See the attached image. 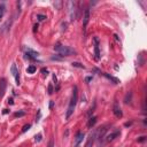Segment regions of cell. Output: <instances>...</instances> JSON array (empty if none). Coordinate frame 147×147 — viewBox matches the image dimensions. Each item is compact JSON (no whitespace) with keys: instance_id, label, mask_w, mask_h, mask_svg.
Instances as JSON below:
<instances>
[{"instance_id":"cell-1","label":"cell","mask_w":147,"mask_h":147,"mask_svg":"<svg viewBox=\"0 0 147 147\" xmlns=\"http://www.w3.org/2000/svg\"><path fill=\"white\" fill-rule=\"evenodd\" d=\"M77 100H78V89H77V86H74L71 99H70V102H69V106H68V109H67V113H66V119L67 120H69L70 116L73 115V113L75 110V107H76V103H77Z\"/></svg>"},{"instance_id":"cell-2","label":"cell","mask_w":147,"mask_h":147,"mask_svg":"<svg viewBox=\"0 0 147 147\" xmlns=\"http://www.w3.org/2000/svg\"><path fill=\"white\" fill-rule=\"evenodd\" d=\"M54 49H55V52H57L62 56H69V55H73V54L76 53L73 48H70L68 46H65V45H61V44H56L54 46Z\"/></svg>"},{"instance_id":"cell-3","label":"cell","mask_w":147,"mask_h":147,"mask_svg":"<svg viewBox=\"0 0 147 147\" xmlns=\"http://www.w3.org/2000/svg\"><path fill=\"white\" fill-rule=\"evenodd\" d=\"M96 137H97V131H93V132L89 136V138H87V141H86V144H85L84 147H92L93 144H94Z\"/></svg>"},{"instance_id":"cell-4","label":"cell","mask_w":147,"mask_h":147,"mask_svg":"<svg viewBox=\"0 0 147 147\" xmlns=\"http://www.w3.org/2000/svg\"><path fill=\"white\" fill-rule=\"evenodd\" d=\"M6 87H7V80L5 78H1L0 79V98L4 97L6 92Z\"/></svg>"},{"instance_id":"cell-5","label":"cell","mask_w":147,"mask_h":147,"mask_svg":"<svg viewBox=\"0 0 147 147\" xmlns=\"http://www.w3.org/2000/svg\"><path fill=\"white\" fill-rule=\"evenodd\" d=\"M89 20H90V9L86 8L85 12H84V17H83V28H84V30L86 29V25H87V23H89Z\"/></svg>"},{"instance_id":"cell-6","label":"cell","mask_w":147,"mask_h":147,"mask_svg":"<svg viewBox=\"0 0 147 147\" xmlns=\"http://www.w3.org/2000/svg\"><path fill=\"white\" fill-rule=\"evenodd\" d=\"M12 74H13V76L15 77V82H16V84L17 85H20V74H18V70H17V68H16V66L15 65H12Z\"/></svg>"},{"instance_id":"cell-7","label":"cell","mask_w":147,"mask_h":147,"mask_svg":"<svg viewBox=\"0 0 147 147\" xmlns=\"http://www.w3.org/2000/svg\"><path fill=\"white\" fill-rule=\"evenodd\" d=\"M113 111H114V114H115V116H116V117H122V110H121V108H120L119 103H117V101H115V102H114Z\"/></svg>"},{"instance_id":"cell-8","label":"cell","mask_w":147,"mask_h":147,"mask_svg":"<svg viewBox=\"0 0 147 147\" xmlns=\"http://www.w3.org/2000/svg\"><path fill=\"white\" fill-rule=\"evenodd\" d=\"M94 40V49H96V57L97 59H99L100 57V52H99V40H98V38H94L93 39Z\"/></svg>"},{"instance_id":"cell-9","label":"cell","mask_w":147,"mask_h":147,"mask_svg":"<svg viewBox=\"0 0 147 147\" xmlns=\"http://www.w3.org/2000/svg\"><path fill=\"white\" fill-rule=\"evenodd\" d=\"M83 138H84V133H83V132H78L77 136H76V144H75V147H78V145L82 142Z\"/></svg>"},{"instance_id":"cell-10","label":"cell","mask_w":147,"mask_h":147,"mask_svg":"<svg viewBox=\"0 0 147 147\" xmlns=\"http://www.w3.org/2000/svg\"><path fill=\"white\" fill-rule=\"evenodd\" d=\"M119 134H120V132H119V131H116V132H114V133H110V134H108V136H107V139H106V140H107V141H111V140H114V139H115L117 136H119Z\"/></svg>"},{"instance_id":"cell-11","label":"cell","mask_w":147,"mask_h":147,"mask_svg":"<svg viewBox=\"0 0 147 147\" xmlns=\"http://www.w3.org/2000/svg\"><path fill=\"white\" fill-rule=\"evenodd\" d=\"M96 122H97V117L96 116H93V117H91V119L89 120V122H87V128H92L94 124H96Z\"/></svg>"},{"instance_id":"cell-12","label":"cell","mask_w":147,"mask_h":147,"mask_svg":"<svg viewBox=\"0 0 147 147\" xmlns=\"http://www.w3.org/2000/svg\"><path fill=\"white\" fill-rule=\"evenodd\" d=\"M5 12H6V6L4 4H1V5H0V21H1V18L4 17Z\"/></svg>"},{"instance_id":"cell-13","label":"cell","mask_w":147,"mask_h":147,"mask_svg":"<svg viewBox=\"0 0 147 147\" xmlns=\"http://www.w3.org/2000/svg\"><path fill=\"white\" fill-rule=\"evenodd\" d=\"M36 67L35 66H30V67H28V69H26V71H28V74H34V73H36Z\"/></svg>"},{"instance_id":"cell-14","label":"cell","mask_w":147,"mask_h":147,"mask_svg":"<svg viewBox=\"0 0 147 147\" xmlns=\"http://www.w3.org/2000/svg\"><path fill=\"white\" fill-rule=\"evenodd\" d=\"M30 128H31V125H30V124H26V125H24V127H23V129H22V132H25L26 130H29Z\"/></svg>"},{"instance_id":"cell-15","label":"cell","mask_w":147,"mask_h":147,"mask_svg":"<svg viewBox=\"0 0 147 147\" xmlns=\"http://www.w3.org/2000/svg\"><path fill=\"white\" fill-rule=\"evenodd\" d=\"M73 66H74V67H78V68H84V66L80 65V63H78V62H74Z\"/></svg>"},{"instance_id":"cell-16","label":"cell","mask_w":147,"mask_h":147,"mask_svg":"<svg viewBox=\"0 0 147 147\" xmlns=\"http://www.w3.org/2000/svg\"><path fill=\"white\" fill-rule=\"evenodd\" d=\"M37 17H38V20H39V21H44V20L46 18V16H45V15H40V14H39V15H37Z\"/></svg>"},{"instance_id":"cell-17","label":"cell","mask_w":147,"mask_h":147,"mask_svg":"<svg viewBox=\"0 0 147 147\" xmlns=\"http://www.w3.org/2000/svg\"><path fill=\"white\" fill-rule=\"evenodd\" d=\"M24 115V111H20V113H15V117H20V116H23Z\"/></svg>"},{"instance_id":"cell-18","label":"cell","mask_w":147,"mask_h":147,"mask_svg":"<svg viewBox=\"0 0 147 147\" xmlns=\"http://www.w3.org/2000/svg\"><path fill=\"white\" fill-rule=\"evenodd\" d=\"M48 147H54V146H53V138H52V139L49 140V144H48Z\"/></svg>"},{"instance_id":"cell-19","label":"cell","mask_w":147,"mask_h":147,"mask_svg":"<svg viewBox=\"0 0 147 147\" xmlns=\"http://www.w3.org/2000/svg\"><path fill=\"white\" fill-rule=\"evenodd\" d=\"M42 139V134H38V137H36V141H40Z\"/></svg>"},{"instance_id":"cell-20","label":"cell","mask_w":147,"mask_h":147,"mask_svg":"<svg viewBox=\"0 0 147 147\" xmlns=\"http://www.w3.org/2000/svg\"><path fill=\"white\" fill-rule=\"evenodd\" d=\"M42 73H43L44 75H47V73H48V71H47L46 69H42Z\"/></svg>"},{"instance_id":"cell-21","label":"cell","mask_w":147,"mask_h":147,"mask_svg":"<svg viewBox=\"0 0 147 147\" xmlns=\"http://www.w3.org/2000/svg\"><path fill=\"white\" fill-rule=\"evenodd\" d=\"M8 102H9L11 105H13V103H14V102H13V99H8Z\"/></svg>"},{"instance_id":"cell-22","label":"cell","mask_w":147,"mask_h":147,"mask_svg":"<svg viewBox=\"0 0 147 147\" xmlns=\"http://www.w3.org/2000/svg\"><path fill=\"white\" fill-rule=\"evenodd\" d=\"M144 140H145V137H141V138L139 139V141H144Z\"/></svg>"}]
</instances>
